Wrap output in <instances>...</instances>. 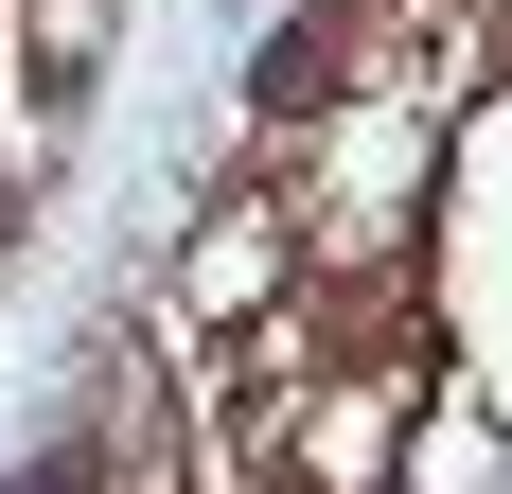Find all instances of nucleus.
<instances>
[{
  "mask_svg": "<svg viewBox=\"0 0 512 494\" xmlns=\"http://www.w3.org/2000/svg\"><path fill=\"white\" fill-rule=\"evenodd\" d=\"M336 89V36H265V106H318Z\"/></svg>",
  "mask_w": 512,
  "mask_h": 494,
  "instance_id": "obj_1",
  "label": "nucleus"
},
{
  "mask_svg": "<svg viewBox=\"0 0 512 494\" xmlns=\"http://www.w3.org/2000/svg\"><path fill=\"white\" fill-rule=\"evenodd\" d=\"M18 494H89V459H71V442H53V459H36V477H18Z\"/></svg>",
  "mask_w": 512,
  "mask_h": 494,
  "instance_id": "obj_2",
  "label": "nucleus"
}]
</instances>
